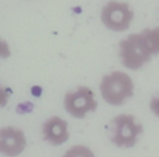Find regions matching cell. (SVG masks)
Wrapping results in <instances>:
<instances>
[{"label": "cell", "instance_id": "7a4b0ae2", "mask_svg": "<svg viewBox=\"0 0 159 157\" xmlns=\"http://www.w3.org/2000/svg\"><path fill=\"white\" fill-rule=\"evenodd\" d=\"M119 57L126 69L136 71L147 64L152 55L144 43L141 33H133L119 43Z\"/></svg>", "mask_w": 159, "mask_h": 157}, {"label": "cell", "instance_id": "8992f818", "mask_svg": "<svg viewBox=\"0 0 159 157\" xmlns=\"http://www.w3.org/2000/svg\"><path fill=\"white\" fill-rule=\"evenodd\" d=\"M26 147V137L21 129L5 127L0 129V154L16 157Z\"/></svg>", "mask_w": 159, "mask_h": 157}, {"label": "cell", "instance_id": "277c9868", "mask_svg": "<svg viewBox=\"0 0 159 157\" xmlns=\"http://www.w3.org/2000/svg\"><path fill=\"white\" fill-rule=\"evenodd\" d=\"M134 12L128 2L111 0L104 6L100 12L102 23L113 32H124L131 26Z\"/></svg>", "mask_w": 159, "mask_h": 157}, {"label": "cell", "instance_id": "3957f363", "mask_svg": "<svg viewBox=\"0 0 159 157\" xmlns=\"http://www.w3.org/2000/svg\"><path fill=\"white\" fill-rule=\"evenodd\" d=\"M111 141L119 148H132L136 145L144 128L133 115L121 113L112 119Z\"/></svg>", "mask_w": 159, "mask_h": 157}, {"label": "cell", "instance_id": "5b68a950", "mask_svg": "<svg viewBox=\"0 0 159 157\" xmlns=\"http://www.w3.org/2000/svg\"><path fill=\"white\" fill-rule=\"evenodd\" d=\"M64 108L72 117L82 119L89 113L97 109L95 94L89 87L80 86L74 92H69L64 96Z\"/></svg>", "mask_w": 159, "mask_h": 157}, {"label": "cell", "instance_id": "52a82bcc", "mask_svg": "<svg viewBox=\"0 0 159 157\" xmlns=\"http://www.w3.org/2000/svg\"><path fill=\"white\" fill-rule=\"evenodd\" d=\"M45 141L53 146H59L69 140V126L64 119L57 116L49 118L43 126Z\"/></svg>", "mask_w": 159, "mask_h": 157}, {"label": "cell", "instance_id": "7c38bea8", "mask_svg": "<svg viewBox=\"0 0 159 157\" xmlns=\"http://www.w3.org/2000/svg\"><path fill=\"white\" fill-rule=\"evenodd\" d=\"M149 109L156 117L159 118V96H155L150 99Z\"/></svg>", "mask_w": 159, "mask_h": 157}, {"label": "cell", "instance_id": "8fae6325", "mask_svg": "<svg viewBox=\"0 0 159 157\" xmlns=\"http://www.w3.org/2000/svg\"><path fill=\"white\" fill-rule=\"evenodd\" d=\"M8 100H9V93H8V90L5 86L0 84V108H3V107L7 106Z\"/></svg>", "mask_w": 159, "mask_h": 157}, {"label": "cell", "instance_id": "6da1fadb", "mask_svg": "<svg viewBox=\"0 0 159 157\" xmlns=\"http://www.w3.org/2000/svg\"><path fill=\"white\" fill-rule=\"evenodd\" d=\"M100 94L111 106H121L134 95V83L125 72L113 71L100 81Z\"/></svg>", "mask_w": 159, "mask_h": 157}, {"label": "cell", "instance_id": "9c48e42d", "mask_svg": "<svg viewBox=\"0 0 159 157\" xmlns=\"http://www.w3.org/2000/svg\"><path fill=\"white\" fill-rule=\"evenodd\" d=\"M62 157H95V155L87 146L74 145L66 150Z\"/></svg>", "mask_w": 159, "mask_h": 157}, {"label": "cell", "instance_id": "ba28073f", "mask_svg": "<svg viewBox=\"0 0 159 157\" xmlns=\"http://www.w3.org/2000/svg\"><path fill=\"white\" fill-rule=\"evenodd\" d=\"M139 33L152 57L159 55V26L152 27V29L146 27Z\"/></svg>", "mask_w": 159, "mask_h": 157}, {"label": "cell", "instance_id": "30bf717a", "mask_svg": "<svg viewBox=\"0 0 159 157\" xmlns=\"http://www.w3.org/2000/svg\"><path fill=\"white\" fill-rule=\"evenodd\" d=\"M11 56V49L10 46L6 40L0 38V58L2 59H7Z\"/></svg>", "mask_w": 159, "mask_h": 157}]
</instances>
